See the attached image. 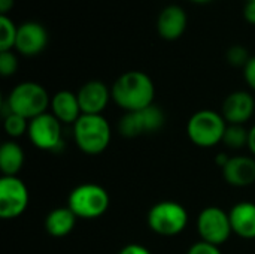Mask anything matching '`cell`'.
<instances>
[{
    "label": "cell",
    "mask_w": 255,
    "mask_h": 254,
    "mask_svg": "<svg viewBox=\"0 0 255 254\" xmlns=\"http://www.w3.org/2000/svg\"><path fill=\"white\" fill-rule=\"evenodd\" d=\"M250 58L251 57H250L248 51L242 45H235L227 51V60L232 66H244L245 67V64L248 63Z\"/></svg>",
    "instance_id": "24"
},
{
    "label": "cell",
    "mask_w": 255,
    "mask_h": 254,
    "mask_svg": "<svg viewBox=\"0 0 255 254\" xmlns=\"http://www.w3.org/2000/svg\"><path fill=\"white\" fill-rule=\"evenodd\" d=\"M244 76H245V81H247V84L255 90V55L254 57H251L250 60H248V63L245 64V67H244Z\"/></svg>",
    "instance_id": "26"
},
{
    "label": "cell",
    "mask_w": 255,
    "mask_h": 254,
    "mask_svg": "<svg viewBox=\"0 0 255 254\" xmlns=\"http://www.w3.org/2000/svg\"><path fill=\"white\" fill-rule=\"evenodd\" d=\"M248 148L255 156V126L250 130V138H248Z\"/></svg>",
    "instance_id": "30"
},
{
    "label": "cell",
    "mask_w": 255,
    "mask_h": 254,
    "mask_svg": "<svg viewBox=\"0 0 255 254\" xmlns=\"http://www.w3.org/2000/svg\"><path fill=\"white\" fill-rule=\"evenodd\" d=\"M76 216L73 214V211L66 207V208H55L52 210L45 220V229L49 235L55 237V238H61L69 235L76 223Z\"/></svg>",
    "instance_id": "18"
},
{
    "label": "cell",
    "mask_w": 255,
    "mask_h": 254,
    "mask_svg": "<svg viewBox=\"0 0 255 254\" xmlns=\"http://www.w3.org/2000/svg\"><path fill=\"white\" fill-rule=\"evenodd\" d=\"M51 109L52 115L64 124H75L82 115L78 94L69 90H61L51 97Z\"/></svg>",
    "instance_id": "16"
},
{
    "label": "cell",
    "mask_w": 255,
    "mask_h": 254,
    "mask_svg": "<svg viewBox=\"0 0 255 254\" xmlns=\"http://www.w3.org/2000/svg\"><path fill=\"white\" fill-rule=\"evenodd\" d=\"M120 254H152L146 247L140 246V244H128L126 246Z\"/></svg>",
    "instance_id": "27"
},
{
    "label": "cell",
    "mask_w": 255,
    "mask_h": 254,
    "mask_svg": "<svg viewBox=\"0 0 255 254\" xmlns=\"http://www.w3.org/2000/svg\"><path fill=\"white\" fill-rule=\"evenodd\" d=\"M109 193L99 184L87 183L75 187L67 199V207L78 219L93 220L102 217L109 208Z\"/></svg>",
    "instance_id": "4"
},
{
    "label": "cell",
    "mask_w": 255,
    "mask_h": 254,
    "mask_svg": "<svg viewBox=\"0 0 255 254\" xmlns=\"http://www.w3.org/2000/svg\"><path fill=\"white\" fill-rule=\"evenodd\" d=\"M76 94L82 114L90 115H102L112 97V93L108 85L97 79L85 82Z\"/></svg>",
    "instance_id": "12"
},
{
    "label": "cell",
    "mask_w": 255,
    "mask_h": 254,
    "mask_svg": "<svg viewBox=\"0 0 255 254\" xmlns=\"http://www.w3.org/2000/svg\"><path fill=\"white\" fill-rule=\"evenodd\" d=\"M254 112L255 100L248 91H235L223 103V117L227 124H244Z\"/></svg>",
    "instance_id": "13"
},
{
    "label": "cell",
    "mask_w": 255,
    "mask_h": 254,
    "mask_svg": "<svg viewBox=\"0 0 255 254\" xmlns=\"http://www.w3.org/2000/svg\"><path fill=\"white\" fill-rule=\"evenodd\" d=\"M4 130L10 138H19L28 130V120L12 112L4 117Z\"/></svg>",
    "instance_id": "22"
},
{
    "label": "cell",
    "mask_w": 255,
    "mask_h": 254,
    "mask_svg": "<svg viewBox=\"0 0 255 254\" xmlns=\"http://www.w3.org/2000/svg\"><path fill=\"white\" fill-rule=\"evenodd\" d=\"M188 223L187 210L173 201L155 204L148 213V226L161 237H175L184 232Z\"/></svg>",
    "instance_id": "6"
},
{
    "label": "cell",
    "mask_w": 255,
    "mask_h": 254,
    "mask_svg": "<svg viewBox=\"0 0 255 254\" xmlns=\"http://www.w3.org/2000/svg\"><path fill=\"white\" fill-rule=\"evenodd\" d=\"M13 7V0H0V15H7Z\"/></svg>",
    "instance_id": "29"
},
{
    "label": "cell",
    "mask_w": 255,
    "mask_h": 254,
    "mask_svg": "<svg viewBox=\"0 0 255 254\" xmlns=\"http://www.w3.org/2000/svg\"><path fill=\"white\" fill-rule=\"evenodd\" d=\"M73 138L81 151L85 154H100L111 142L112 132L103 115L82 114L73 124Z\"/></svg>",
    "instance_id": "2"
},
{
    "label": "cell",
    "mask_w": 255,
    "mask_h": 254,
    "mask_svg": "<svg viewBox=\"0 0 255 254\" xmlns=\"http://www.w3.org/2000/svg\"><path fill=\"white\" fill-rule=\"evenodd\" d=\"M191 1H194V3H205V1H209V0H191Z\"/></svg>",
    "instance_id": "31"
},
{
    "label": "cell",
    "mask_w": 255,
    "mask_h": 254,
    "mask_svg": "<svg viewBox=\"0 0 255 254\" xmlns=\"http://www.w3.org/2000/svg\"><path fill=\"white\" fill-rule=\"evenodd\" d=\"M187 28V13L178 4L166 6L157 19V30L163 39L175 40L184 34Z\"/></svg>",
    "instance_id": "14"
},
{
    "label": "cell",
    "mask_w": 255,
    "mask_h": 254,
    "mask_svg": "<svg viewBox=\"0 0 255 254\" xmlns=\"http://www.w3.org/2000/svg\"><path fill=\"white\" fill-rule=\"evenodd\" d=\"M197 232L202 241L220 247L233 234L230 216L218 207H208L197 217Z\"/></svg>",
    "instance_id": "8"
},
{
    "label": "cell",
    "mask_w": 255,
    "mask_h": 254,
    "mask_svg": "<svg viewBox=\"0 0 255 254\" xmlns=\"http://www.w3.org/2000/svg\"><path fill=\"white\" fill-rule=\"evenodd\" d=\"M48 45V31L46 28L36 22L27 21L18 27L15 48L19 54L31 57L42 52Z\"/></svg>",
    "instance_id": "11"
},
{
    "label": "cell",
    "mask_w": 255,
    "mask_h": 254,
    "mask_svg": "<svg viewBox=\"0 0 255 254\" xmlns=\"http://www.w3.org/2000/svg\"><path fill=\"white\" fill-rule=\"evenodd\" d=\"M229 216L233 234L245 240L255 238V204L239 202L230 210Z\"/></svg>",
    "instance_id": "17"
},
{
    "label": "cell",
    "mask_w": 255,
    "mask_h": 254,
    "mask_svg": "<svg viewBox=\"0 0 255 254\" xmlns=\"http://www.w3.org/2000/svg\"><path fill=\"white\" fill-rule=\"evenodd\" d=\"M227 121L223 114L211 109H202L191 115L187 124V135L193 144L202 148H211L223 142Z\"/></svg>",
    "instance_id": "5"
},
{
    "label": "cell",
    "mask_w": 255,
    "mask_h": 254,
    "mask_svg": "<svg viewBox=\"0 0 255 254\" xmlns=\"http://www.w3.org/2000/svg\"><path fill=\"white\" fill-rule=\"evenodd\" d=\"M114 102L126 112L145 109L154 105L155 85L152 79L140 72L130 70L123 73L111 88Z\"/></svg>",
    "instance_id": "1"
},
{
    "label": "cell",
    "mask_w": 255,
    "mask_h": 254,
    "mask_svg": "<svg viewBox=\"0 0 255 254\" xmlns=\"http://www.w3.org/2000/svg\"><path fill=\"white\" fill-rule=\"evenodd\" d=\"M28 207V190L18 177H1L0 180V217L12 220L19 217Z\"/></svg>",
    "instance_id": "10"
},
{
    "label": "cell",
    "mask_w": 255,
    "mask_h": 254,
    "mask_svg": "<svg viewBox=\"0 0 255 254\" xmlns=\"http://www.w3.org/2000/svg\"><path fill=\"white\" fill-rule=\"evenodd\" d=\"M251 1H255V0H251Z\"/></svg>",
    "instance_id": "32"
},
{
    "label": "cell",
    "mask_w": 255,
    "mask_h": 254,
    "mask_svg": "<svg viewBox=\"0 0 255 254\" xmlns=\"http://www.w3.org/2000/svg\"><path fill=\"white\" fill-rule=\"evenodd\" d=\"M244 15L248 22L255 24V1L248 0V3L245 4V9H244Z\"/></svg>",
    "instance_id": "28"
},
{
    "label": "cell",
    "mask_w": 255,
    "mask_h": 254,
    "mask_svg": "<svg viewBox=\"0 0 255 254\" xmlns=\"http://www.w3.org/2000/svg\"><path fill=\"white\" fill-rule=\"evenodd\" d=\"M248 138H250V130L244 127V124H227L223 142L229 148H242L248 145Z\"/></svg>",
    "instance_id": "20"
},
{
    "label": "cell",
    "mask_w": 255,
    "mask_h": 254,
    "mask_svg": "<svg viewBox=\"0 0 255 254\" xmlns=\"http://www.w3.org/2000/svg\"><path fill=\"white\" fill-rule=\"evenodd\" d=\"M224 180L235 187H247L255 183V160L251 157H230L223 168Z\"/></svg>",
    "instance_id": "15"
},
{
    "label": "cell",
    "mask_w": 255,
    "mask_h": 254,
    "mask_svg": "<svg viewBox=\"0 0 255 254\" xmlns=\"http://www.w3.org/2000/svg\"><path fill=\"white\" fill-rule=\"evenodd\" d=\"M164 124V114L163 111L151 105L145 109L126 112L120 120L118 129L120 133L126 138H137L146 133L158 132Z\"/></svg>",
    "instance_id": "7"
},
{
    "label": "cell",
    "mask_w": 255,
    "mask_h": 254,
    "mask_svg": "<svg viewBox=\"0 0 255 254\" xmlns=\"http://www.w3.org/2000/svg\"><path fill=\"white\" fill-rule=\"evenodd\" d=\"M18 69L16 55L12 51H0V73L3 76H10Z\"/></svg>",
    "instance_id": "23"
},
{
    "label": "cell",
    "mask_w": 255,
    "mask_h": 254,
    "mask_svg": "<svg viewBox=\"0 0 255 254\" xmlns=\"http://www.w3.org/2000/svg\"><path fill=\"white\" fill-rule=\"evenodd\" d=\"M61 121L52 114H42L28 121V138L31 144L43 151H57L63 145Z\"/></svg>",
    "instance_id": "9"
},
{
    "label": "cell",
    "mask_w": 255,
    "mask_h": 254,
    "mask_svg": "<svg viewBox=\"0 0 255 254\" xmlns=\"http://www.w3.org/2000/svg\"><path fill=\"white\" fill-rule=\"evenodd\" d=\"M24 151L16 142H4L0 148V169L3 177H16L24 165Z\"/></svg>",
    "instance_id": "19"
},
{
    "label": "cell",
    "mask_w": 255,
    "mask_h": 254,
    "mask_svg": "<svg viewBox=\"0 0 255 254\" xmlns=\"http://www.w3.org/2000/svg\"><path fill=\"white\" fill-rule=\"evenodd\" d=\"M187 254H221V252H220L218 246L200 241V243H196L194 246H191V249L188 250Z\"/></svg>",
    "instance_id": "25"
},
{
    "label": "cell",
    "mask_w": 255,
    "mask_h": 254,
    "mask_svg": "<svg viewBox=\"0 0 255 254\" xmlns=\"http://www.w3.org/2000/svg\"><path fill=\"white\" fill-rule=\"evenodd\" d=\"M6 103L10 112L18 114L30 121L46 112L48 106H51V97L40 84L25 81L18 84L9 93Z\"/></svg>",
    "instance_id": "3"
},
{
    "label": "cell",
    "mask_w": 255,
    "mask_h": 254,
    "mask_svg": "<svg viewBox=\"0 0 255 254\" xmlns=\"http://www.w3.org/2000/svg\"><path fill=\"white\" fill-rule=\"evenodd\" d=\"M18 27L7 15H0V51H12L15 48Z\"/></svg>",
    "instance_id": "21"
}]
</instances>
